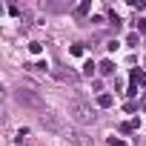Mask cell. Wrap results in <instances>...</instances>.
Segmentation results:
<instances>
[{
    "label": "cell",
    "instance_id": "cell-19",
    "mask_svg": "<svg viewBox=\"0 0 146 146\" xmlns=\"http://www.w3.org/2000/svg\"><path fill=\"white\" fill-rule=\"evenodd\" d=\"M143 112H146V95H143Z\"/></svg>",
    "mask_w": 146,
    "mask_h": 146
},
{
    "label": "cell",
    "instance_id": "cell-18",
    "mask_svg": "<svg viewBox=\"0 0 146 146\" xmlns=\"http://www.w3.org/2000/svg\"><path fill=\"white\" fill-rule=\"evenodd\" d=\"M109 146H126V143H123L120 137H109Z\"/></svg>",
    "mask_w": 146,
    "mask_h": 146
},
{
    "label": "cell",
    "instance_id": "cell-8",
    "mask_svg": "<svg viewBox=\"0 0 146 146\" xmlns=\"http://www.w3.org/2000/svg\"><path fill=\"white\" fill-rule=\"evenodd\" d=\"M98 69H100V75H115V63L112 60H100Z\"/></svg>",
    "mask_w": 146,
    "mask_h": 146
},
{
    "label": "cell",
    "instance_id": "cell-1",
    "mask_svg": "<svg viewBox=\"0 0 146 146\" xmlns=\"http://www.w3.org/2000/svg\"><path fill=\"white\" fill-rule=\"evenodd\" d=\"M69 117H72V120H78L80 126L95 123V112H92V106H86L83 100H72V103H69Z\"/></svg>",
    "mask_w": 146,
    "mask_h": 146
},
{
    "label": "cell",
    "instance_id": "cell-7",
    "mask_svg": "<svg viewBox=\"0 0 146 146\" xmlns=\"http://www.w3.org/2000/svg\"><path fill=\"white\" fill-rule=\"evenodd\" d=\"M132 83H140V86H146V72H140V69H132Z\"/></svg>",
    "mask_w": 146,
    "mask_h": 146
},
{
    "label": "cell",
    "instance_id": "cell-14",
    "mask_svg": "<svg viewBox=\"0 0 146 146\" xmlns=\"http://www.w3.org/2000/svg\"><path fill=\"white\" fill-rule=\"evenodd\" d=\"M135 26H137V32H140V35H146V17H137V20H135Z\"/></svg>",
    "mask_w": 146,
    "mask_h": 146
},
{
    "label": "cell",
    "instance_id": "cell-6",
    "mask_svg": "<svg viewBox=\"0 0 146 146\" xmlns=\"http://www.w3.org/2000/svg\"><path fill=\"white\" fill-rule=\"evenodd\" d=\"M112 103H115V98H112L109 92H100V95H98V106H100V109H109Z\"/></svg>",
    "mask_w": 146,
    "mask_h": 146
},
{
    "label": "cell",
    "instance_id": "cell-13",
    "mask_svg": "<svg viewBox=\"0 0 146 146\" xmlns=\"http://www.w3.org/2000/svg\"><path fill=\"white\" fill-rule=\"evenodd\" d=\"M129 6H132L135 12H143V9H146V3H143V0H129Z\"/></svg>",
    "mask_w": 146,
    "mask_h": 146
},
{
    "label": "cell",
    "instance_id": "cell-11",
    "mask_svg": "<svg viewBox=\"0 0 146 146\" xmlns=\"http://www.w3.org/2000/svg\"><path fill=\"white\" fill-rule=\"evenodd\" d=\"M86 12H89V3H78V6H75V15H78V17H83Z\"/></svg>",
    "mask_w": 146,
    "mask_h": 146
},
{
    "label": "cell",
    "instance_id": "cell-15",
    "mask_svg": "<svg viewBox=\"0 0 146 146\" xmlns=\"http://www.w3.org/2000/svg\"><path fill=\"white\" fill-rule=\"evenodd\" d=\"M123 95H126V98H135V95H137V86H135V83H132V86H129V89H126V92H123Z\"/></svg>",
    "mask_w": 146,
    "mask_h": 146
},
{
    "label": "cell",
    "instance_id": "cell-2",
    "mask_svg": "<svg viewBox=\"0 0 146 146\" xmlns=\"http://www.w3.org/2000/svg\"><path fill=\"white\" fill-rule=\"evenodd\" d=\"M15 100H17L20 106H29V109H37V112H46V109H43V98H40L37 92H32V89H23V86H20V89L15 92Z\"/></svg>",
    "mask_w": 146,
    "mask_h": 146
},
{
    "label": "cell",
    "instance_id": "cell-10",
    "mask_svg": "<svg viewBox=\"0 0 146 146\" xmlns=\"http://www.w3.org/2000/svg\"><path fill=\"white\" fill-rule=\"evenodd\" d=\"M135 126H137V120H126V123H120V132H123V135H129Z\"/></svg>",
    "mask_w": 146,
    "mask_h": 146
},
{
    "label": "cell",
    "instance_id": "cell-5",
    "mask_svg": "<svg viewBox=\"0 0 146 146\" xmlns=\"http://www.w3.org/2000/svg\"><path fill=\"white\" fill-rule=\"evenodd\" d=\"M54 78H57V80H63V83L78 86V75H75V72H69V69H54Z\"/></svg>",
    "mask_w": 146,
    "mask_h": 146
},
{
    "label": "cell",
    "instance_id": "cell-12",
    "mask_svg": "<svg viewBox=\"0 0 146 146\" xmlns=\"http://www.w3.org/2000/svg\"><path fill=\"white\" fill-rule=\"evenodd\" d=\"M29 52H32V54H40V52H43V43L32 40V43H29Z\"/></svg>",
    "mask_w": 146,
    "mask_h": 146
},
{
    "label": "cell",
    "instance_id": "cell-4",
    "mask_svg": "<svg viewBox=\"0 0 146 146\" xmlns=\"http://www.w3.org/2000/svg\"><path fill=\"white\" fill-rule=\"evenodd\" d=\"M66 140H69L72 146H92V137H89L83 129H69V132H66Z\"/></svg>",
    "mask_w": 146,
    "mask_h": 146
},
{
    "label": "cell",
    "instance_id": "cell-3",
    "mask_svg": "<svg viewBox=\"0 0 146 146\" xmlns=\"http://www.w3.org/2000/svg\"><path fill=\"white\" fill-rule=\"evenodd\" d=\"M40 123H43L46 129L57 132V135H66V132H69V129H66V126H63V123H60V120H57V117H54L52 112H40Z\"/></svg>",
    "mask_w": 146,
    "mask_h": 146
},
{
    "label": "cell",
    "instance_id": "cell-16",
    "mask_svg": "<svg viewBox=\"0 0 146 146\" xmlns=\"http://www.w3.org/2000/svg\"><path fill=\"white\" fill-rule=\"evenodd\" d=\"M72 54H83V43H75V46H72Z\"/></svg>",
    "mask_w": 146,
    "mask_h": 146
},
{
    "label": "cell",
    "instance_id": "cell-17",
    "mask_svg": "<svg viewBox=\"0 0 146 146\" xmlns=\"http://www.w3.org/2000/svg\"><path fill=\"white\" fill-rule=\"evenodd\" d=\"M126 46H137V35H129L126 37Z\"/></svg>",
    "mask_w": 146,
    "mask_h": 146
},
{
    "label": "cell",
    "instance_id": "cell-9",
    "mask_svg": "<svg viewBox=\"0 0 146 146\" xmlns=\"http://www.w3.org/2000/svg\"><path fill=\"white\" fill-rule=\"evenodd\" d=\"M95 69H98V66H95L92 60H86V63H83V75H86V78H92V75H95Z\"/></svg>",
    "mask_w": 146,
    "mask_h": 146
}]
</instances>
